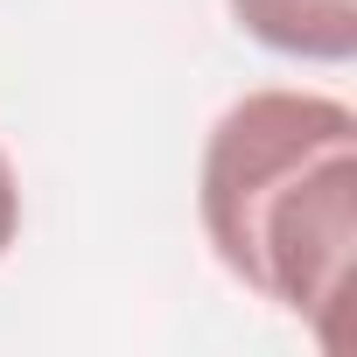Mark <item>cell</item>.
Wrapping results in <instances>:
<instances>
[{
	"label": "cell",
	"mask_w": 357,
	"mask_h": 357,
	"mask_svg": "<svg viewBox=\"0 0 357 357\" xmlns=\"http://www.w3.org/2000/svg\"><path fill=\"white\" fill-rule=\"evenodd\" d=\"M204 231L259 301L336 343L357 245V112L329 91H245L204 140Z\"/></svg>",
	"instance_id": "1"
},
{
	"label": "cell",
	"mask_w": 357,
	"mask_h": 357,
	"mask_svg": "<svg viewBox=\"0 0 357 357\" xmlns=\"http://www.w3.org/2000/svg\"><path fill=\"white\" fill-rule=\"evenodd\" d=\"M252 43L301 63H350L357 56V0H231Z\"/></svg>",
	"instance_id": "2"
},
{
	"label": "cell",
	"mask_w": 357,
	"mask_h": 357,
	"mask_svg": "<svg viewBox=\"0 0 357 357\" xmlns=\"http://www.w3.org/2000/svg\"><path fill=\"white\" fill-rule=\"evenodd\" d=\"M22 238V183H15V168L8 154H0V259H8V245Z\"/></svg>",
	"instance_id": "3"
}]
</instances>
